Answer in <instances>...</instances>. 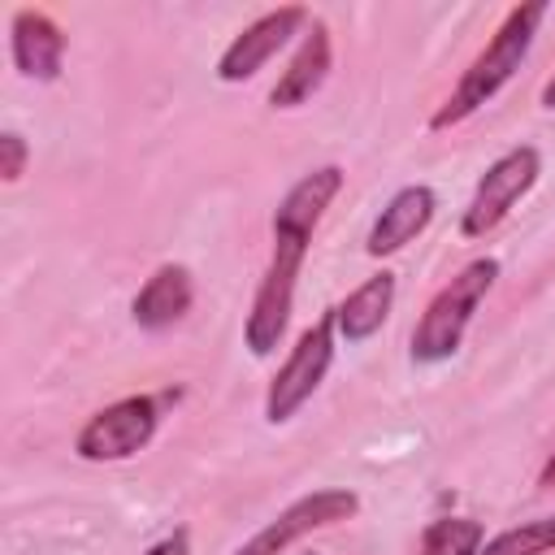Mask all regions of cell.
<instances>
[{
    "label": "cell",
    "instance_id": "1",
    "mask_svg": "<svg viewBox=\"0 0 555 555\" xmlns=\"http://www.w3.org/2000/svg\"><path fill=\"white\" fill-rule=\"evenodd\" d=\"M338 191H343V169L338 165H321V169L304 173L286 191V199L278 204V212H273V256H269L264 282H260V291L251 299V312H247V325H243V338H247L251 356H269L282 343L308 238H312L321 212L330 208V199Z\"/></svg>",
    "mask_w": 555,
    "mask_h": 555
},
{
    "label": "cell",
    "instance_id": "2",
    "mask_svg": "<svg viewBox=\"0 0 555 555\" xmlns=\"http://www.w3.org/2000/svg\"><path fill=\"white\" fill-rule=\"evenodd\" d=\"M546 17V4H516L503 26L494 30V39L477 52V61L464 69V78L455 82V91L447 95V104L429 117L434 130H447V126H460L464 117H473L486 100H494V91L520 69V61L529 56V43L538 35V22Z\"/></svg>",
    "mask_w": 555,
    "mask_h": 555
},
{
    "label": "cell",
    "instance_id": "3",
    "mask_svg": "<svg viewBox=\"0 0 555 555\" xmlns=\"http://www.w3.org/2000/svg\"><path fill=\"white\" fill-rule=\"evenodd\" d=\"M494 278H499V260H494V256H481V260L464 264V269L429 299V308L421 312V325H416V334H412V360H421V364L451 360V356L460 351V343H464V330H468L477 304L490 295Z\"/></svg>",
    "mask_w": 555,
    "mask_h": 555
},
{
    "label": "cell",
    "instance_id": "4",
    "mask_svg": "<svg viewBox=\"0 0 555 555\" xmlns=\"http://www.w3.org/2000/svg\"><path fill=\"white\" fill-rule=\"evenodd\" d=\"M334 330H338V321H334V312H325V317L312 321V325L299 334V343L291 347L286 364L278 369V377L269 382V395H264V416H269L273 425L291 421V416L312 399V390L321 386V377L330 373V360H334Z\"/></svg>",
    "mask_w": 555,
    "mask_h": 555
},
{
    "label": "cell",
    "instance_id": "5",
    "mask_svg": "<svg viewBox=\"0 0 555 555\" xmlns=\"http://www.w3.org/2000/svg\"><path fill=\"white\" fill-rule=\"evenodd\" d=\"M156 421H160V408L152 395H130V399H117L108 408H100L82 429H78V442L74 451L91 464H104V460H126L134 451H143L156 434Z\"/></svg>",
    "mask_w": 555,
    "mask_h": 555
},
{
    "label": "cell",
    "instance_id": "6",
    "mask_svg": "<svg viewBox=\"0 0 555 555\" xmlns=\"http://www.w3.org/2000/svg\"><path fill=\"white\" fill-rule=\"evenodd\" d=\"M538 169H542L538 147H512V152H503V156L481 173V182H477V191H473V199H468V208H464V221H460L464 238L490 234V230L516 208V199L538 182Z\"/></svg>",
    "mask_w": 555,
    "mask_h": 555
},
{
    "label": "cell",
    "instance_id": "7",
    "mask_svg": "<svg viewBox=\"0 0 555 555\" xmlns=\"http://www.w3.org/2000/svg\"><path fill=\"white\" fill-rule=\"evenodd\" d=\"M360 512V499L351 490H312L304 499H295L286 512H278L251 542H243L234 555H282L291 542H299L304 533L312 529H325V525H338V520H351Z\"/></svg>",
    "mask_w": 555,
    "mask_h": 555
},
{
    "label": "cell",
    "instance_id": "8",
    "mask_svg": "<svg viewBox=\"0 0 555 555\" xmlns=\"http://www.w3.org/2000/svg\"><path fill=\"white\" fill-rule=\"evenodd\" d=\"M304 22H308V9H299V4H286V9H273V13L256 17V22L243 26V30L230 39V48L221 52L217 78H221V82H243V78H251L269 56H278V48H286V39H291Z\"/></svg>",
    "mask_w": 555,
    "mask_h": 555
},
{
    "label": "cell",
    "instance_id": "9",
    "mask_svg": "<svg viewBox=\"0 0 555 555\" xmlns=\"http://www.w3.org/2000/svg\"><path fill=\"white\" fill-rule=\"evenodd\" d=\"M61 56H65L61 26L48 13L17 9L13 13V65L35 82H52L61 74Z\"/></svg>",
    "mask_w": 555,
    "mask_h": 555
},
{
    "label": "cell",
    "instance_id": "10",
    "mask_svg": "<svg viewBox=\"0 0 555 555\" xmlns=\"http://www.w3.org/2000/svg\"><path fill=\"white\" fill-rule=\"evenodd\" d=\"M434 208H438V199H434L429 186H403V191H395L390 204L382 208V217L369 230V243H364L369 256H390V251L408 247L429 225Z\"/></svg>",
    "mask_w": 555,
    "mask_h": 555
},
{
    "label": "cell",
    "instance_id": "11",
    "mask_svg": "<svg viewBox=\"0 0 555 555\" xmlns=\"http://www.w3.org/2000/svg\"><path fill=\"white\" fill-rule=\"evenodd\" d=\"M325 74H330V30H325L321 22H312V26L304 30L299 52L291 56V65L282 69V78L273 82L269 104H273V108H295V104L312 100V91L325 82Z\"/></svg>",
    "mask_w": 555,
    "mask_h": 555
},
{
    "label": "cell",
    "instance_id": "12",
    "mask_svg": "<svg viewBox=\"0 0 555 555\" xmlns=\"http://www.w3.org/2000/svg\"><path fill=\"white\" fill-rule=\"evenodd\" d=\"M191 295H195V291H191V273H186L182 264H160V269L143 282V291L134 295L130 317H134V325H143V330H165V325H173V321L186 317Z\"/></svg>",
    "mask_w": 555,
    "mask_h": 555
},
{
    "label": "cell",
    "instance_id": "13",
    "mask_svg": "<svg viewBox=\"0 0 555 555\" xmlns=\"http://www.w3.org/2000/svg\"><path fill=\"white\" fill-rule=\"evenodd\" d=\"M390 304H395V278L382 269V273H373L369 282H360V286L334 308L338 334H343L347 343H364L369 334L382 330V321L390 317Z\"/></svg>",
    "mask_w": 555,
    "mask_h": 555
},
{
    "label": "cell",
    "instance_id": "14",
    "mask_svg": "<svg viewBox=\"0 0 555 555\" xmlns=\"http://www.w3.org/2000/svg\"><path fill=\"white\" fill-rule=\"evenodd\" d=\"M486 529L468 516H438L421 533V555H477Z\"/></svg>",
    "mask_w": 555,
    "mask_h": 555
},
{
    "label": "cell",
    "instance_id": "15",
    "mask_svg": "<svg viewBox=\"0 0 555 555\" xmlns=\"http://www.w3.org/2000/svg\"><path fill=\"white\" fill-rule=\"evenodd\" d=\"M546 551H555V516H542V520L503 529L477 555H546Z\"/></svg>",
    "mask_w": 555,
    "mask_h": 555
},
{
    "label": "cell",
    "instance_id": "16",
    "mask_svg": "<svg viewBox=\"0 0 555 555\" xmlns=\"http://www.w3.org/2000/svg\"><path fill=\"white\" fill-rule=\"evenodd\" d=\"M0 173H4V182H17L26 173V139L17 130L0 134Z\"/></svg>",
    "mask_w": 555,
    "mask_h": 555
},
{
    "label": "cell",
    "instance_id": "17",
    "mask_svg": "<svg viewBox=\"0 0 555 555\" xmlns=\"http://www.w3.org/2000/svg\"><path fill=\"white\" fill-rule=\"evenodd\" d=\"M143 555H191V538H186V529H173L169 538H160V542L147 546Z\"/></svg>",
    "mask_w": 555,
    "mask_h": 555
},
{
    "label": "cell",
    "instance_id": "18",
    "mask_svg": "<svg viewBox=\"0 0 555 555\" xmlns=\"http://www.w3.org/2000/svg\"><path fill=\"white\" fill-rule=\"evenodd\" d=\"M542 104H546V108H555V74H551V78H546V87H542Z\"/></svg>",
    "mask_w": 555,
    "mask_h": 555
},
{
    "label": "cell",
    "instance_id": "19",
    "mask_svg": "<svg viewBox=\"0 0 555 555\" xmlns=\"http://www.w3.org/2000/svg\"><path fill=\"white\" fill-rule=\"evenodd\" d=\"M538 481H542V486H555V455L546 460V468H542V477H538Z\"/></svg>",
    "mask_w": 555,
    "mask_h": 555
}]
</instances>
